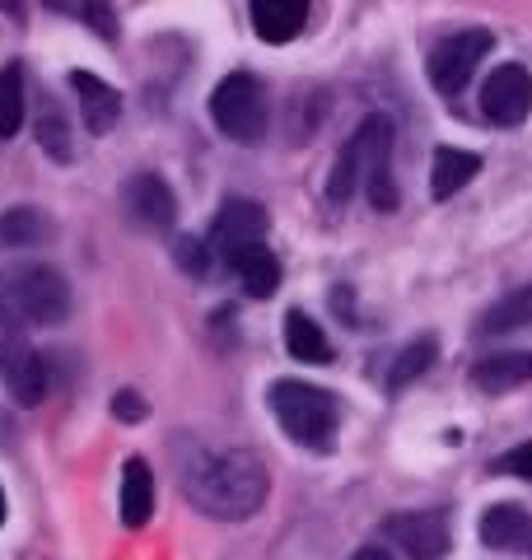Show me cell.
Segmentation results:
<instances>
[{
    "label": "cell",
    "mask_w": 532,
    "mask_h": 560,
    "mask_svg": "<svg viewBox=\"0 0 532 560\" xmlns=\"http://www.w3.org/2000/svg\"><path fill=\"white\" fill-rule=\"evenodd\" d=\"M183 490L201 514L224 518V523H243L266 504L271 477H266L257 453H247V448H224V453L187 448L183 453Z\"/></svg>",
    "instance_id": "obj_1"
},
{
    "label": "cell",
    "mask_w": 532,
    "mask_h": 560,
    "mask_svg": "<svg viewBox=\"0 0 532 560\" xmlns=\"http://www.w3.org/2000/svg\"><path fill=\"white\" fill-rule=\"evenodd\" d=\"M266 401H271L280 430H286L294 444H304L313 453H332V444H336V401H332V393L313 388V383H299V378H280V383H271Z\"/></svg>",
    "instance_id": "obj_2"
},
{
    "label": "cell",
    "mask_w": 532,
    "mask_h": 560,
    "mask_svg": "<svg viewBox=\"0 0 532 560\" xmlns=\"http://www.w3.org/2000/svg\"><path fill=\"white\" fill-rule=\"evenodd\" d=\"M210 117H216V127L239 140V145H257L266 136V90L257 75H247V70H234V75H224L216 84V94H210Z\"/></svg>",
    "instance_id": "obj_3"
},
{
    "label": "cell",
    "mask_w": 532,
    "mask_h": 560,
    "mask_svg": "<svg viewBox=\"0 0 532 560\" xmlns=\"http://www.w3.org/2000/svg\"><path fill=\"white\" fill-rule=\"evenodd\" d=\"M5 308L28 327H51L66 323L70 313V285L61 271L51 267H20L5 285Z\"/></svg>",
    "instance_id": "obj_4"
},
{
    "label": "cell",
    "mask_w": 532,
    "mask_h": 560,
    "mask_svg": "<svg viewBox=\"0 0 532 560\" xmlns=\"http://www.w3.org/2000/svg\"><path fill=\"white\" fill-rule=\"evenodd\" d=\"M355 164H360V183H365V197L374 210H393L397 206V187H393V121H388L383 113L365 117L360 127H355V136L346 140Z\"/></svg>",
    "instance_id": "obj_5"
},
{
    "label": "cell",
    "mask_w": 532,
    "mask_h": 560,
    "mask_svg": "<svg viewBox=\"0 0 532 560\" xmlns=\"http://www.w3.org/2000/svg\"><path fill=\"white\" fill-rule=\"evenodd\" d=\"M495 47V38L486 28H463V33H449L435 51H430V84L439 94H463L476 61Z\"/></svg>",
    "instance_id": "obj_6"
},
{
    "label": "cell",
    "mask_w": 532,
    "mask_h": 560,
    "mask_svg": "<svg viewBox=\"0 0 532 560\" xmlns=\"http://www.w3.org/2000/svg\"><path fill=\"white\" fill-rule=\"evenodd\" d=\"M383 537L402 547L412 560H443L449 556V518L435 514V510H420V514H393L383 518Z\"/></svg>",
    "instance_id": "obj_7"
},
{
    "label": "cell",
    "mask_w": 532,
    "mask_h": 560,
    "mask_svg": "<svg viewBox=\"0 0 532 560\" xmlns=\"http://www.w3.org/2000/svg\"><path fill=\"white\" fill-rule=\"evenodd\" d=\"M482 113L495 127H519L532 113V75L523 66H495L482 84Z\"/></svg>",
    "instance_id": "obj_8"
},
{
    "label": "cell",
    "mask_w": 532,
    "mask_h": 560,
    "mask_svg": "<svg viewBox=\"0 0 532 560\" xmlns=\"http://www.w3.org/2000/svg\"><path fill=\"white\" fill-rule=\"evenodd\" d=\"M0 378H5L10 397L20 401V407H38L47 397V364L43 355L33 350L24 337H0Z\"/></svg>",
    "instance_id": "obj_9"
},
{
    "label": "cell",
    "mask_w": 532,
    "mask_h": 560,
    "mask_svg": "<svg viewBox=\"0 0 532 560\" xmlns=\"http://www.w3.org/2000/svg\"><path fill=\"white\" fill-rule=\"evenodd\" d=\"M266 234V210L257 201H224L216 224H210V253H220L224 261H234L243 248H257Z\"/></svg>",
    "instance_id": "obj_10"
},
{
    "label": "cell",
    "mask_w": 532,
    "mask_h": 560,
    "mask_svg": "<svg viewBox=\"0 0 532 560\" xmlns=\"http://www.w3.org/2000/svg\"><path fill=\"white\" fill-rule=\"evenodd\" d=\"M70 90L80 94V113L89 136H108L122 117V94L113 90L108 80H99L94 70H70Z\"/></svg>",
    "instance_id": "obj_11"
},
{
    "label": "cell",
    "mask_w": 532,
    "mask_h": 560,
    "mask_svg": "<svg viewBox=\"0 0 532 560\" xmlns=\"http://www.w3.org/2000/svg\"><path fill=\"white\" fill-rule=\"evenodd\" d=\"M122 197H127L131 215L140 224H150V230H164V224H173V215H177V197L159 173H136V178L122 187Z\"/></svg>",
    "instance_id": "obj_12"
},
{
    "label": "cell",
    "mask_w": 532,
    "mask_h": 560,
    "mask_svg": "<svg viewBox=\"0 0 532 560\" xmlns=\"http://www.w3.org/2000/svg\"><path fill=\"white\" fill-rule=\"evenodd\" d=\"M247 14L262 43H290L309 24V0H253Z\"/></svg>",
    "instance_id": "obj_13"
},
{
    "label": "cell",
    "mask_w": 532,
    "mask_h": 560,
    "mask_svg": "<svg viewBox=\"0 0 532 560\" xmlns=\"http://www.w3.org/2000/svg\"><path fill=\"white\" fill-rule=\"evenodd\" d=\"M472 383L482 393H509L532 383V350H500V355H486L472 364Z\"/></svg>",
    "instance_id": "obj_14"
},
{
    "label": "cell",
    "mask_w": 532,
    "mask_h": 560,
    "mask_svg": "<svg viewBox=\"0 0 532 560\" xmlns=\"http://www.w3.org/2000/svg\"><path fill=\"white\" fill-rule=\"evenodd\" d=\"M476 173H482V154L439 145L435 160H430V197H435V201H449L453 191H463V187L476 178Z\"/></svg>",
    "instance_id": "obj_15"
},
{
    "label": "cell",
    "mask_w": 532,
    "mask_h": 560,
    "mask_svg": "<svg viewBox=\"0 0 532 560\" xmlns=\"http://www.w3.org/2000/svg\"><path fill=\"white\" fill-rule=\"evenodd\" d=\"M150 514H154V471L146 458H127V467H122V523L146 528Z\"/></svg>",
    "instance_id": "obj_16"
},
{
    "label": "cell",
    "mask_w": 532,
    "mask_h": 560,
    "mask_svg": "<svg viewBox=\"0 0 532 560\" xmlns=\"http://www.w3.org/2000/svg\"><path fill=\"white\" fill-rule=\"evenodd\" d=\"M482 541L495 551H519L532 541V518L528 510H519V504H490L486 518H482Z\"/></svg>",
    "instance_id": "obj_17"
},
{
    "label": "cell",
    "mask_w": 532,
    "mask_h": 560,
    "mask_svg": "<svg viewBox=\"0 0 532 560\" xmlns=\"http://www.w3.org/2000/svg\"><path fill=\"white\" fill-rule=\"evenodd\" d=\"M229 267L239 271V280H243V290L253 294V300H271L276 294V285H280V261H276V253L271 248H243Z\"/></svg>",
    "instance_id": "obj_18"
},
{
    "label": "cell",
    "mask_w": 532,
    "mask_h": 560,
    "mask_svg": "<svg viewBox=\"0 0 532 560\" xmlns=\"http://www.w3.org/2000/svg\"><path fill=\"white\" fill-rule=\"evenodd\" d=\"M286 350H290L294 360H304V364H327V360H332L327 331L317 327L304 308H290V313H286Z\"/></svg>",
    "instance_id": "obj_19"
},
{
    "label": "cell",
    "mask_w": 532,
    "mask_h": 560,
    "mask_svg": "<svg viewBox=\"0 0 532 560\" xmlns=\"http://www.w3.org/2000/svg\"><path fill=\"white\" fill-rule=\"evenodd\" d=\"M51 238V220L38 206H10L0 215V248H38Z\"/></svg>",
    "instance_id": "obj_20"
},
{
    "label": "cell",
    "mask_w": 532,
    "mask_h": 560,
    "mask_svg": "<svg viewBox=\"0 0 532 560\" xmlns=\"http://www.w3.org/2000/svg\"><path fill=\"white\" fill-rule=\"evenodd\" d=\"M519 327H532V285H519L500 304L486 308L482 337H505V331H519Z\"/></svg>",
    "instance_id": "obj_21"
},
{
    "label": "cell",
    "mask_w": 532,
    "mask_h": 560,
    "mask_svg": "<svg viewBox=\"0 0 532 560\" xmlns=\"http://www.w3.org/2000/svg\"><path fill=\"white\" fill-rule=\"evenodd\" d=\"M435 355H439V341L435 337H420L412 346H402L397 360H393V370H388V393H402L406 383H416L435 364Z\"/></svg>",
    "instance_id": "obj_22"
},
{
    "label": "cell",
    "mask_w": 532,
    "mask_h": 560,
    "mask_svg": "<svg viewBox=\"0 0 532 560\" xmlns=\"http://www.w3.org/2000/svg\"><path fill=\"white\" fill-rule=\"evenodd\" d=\"M24 127V66L10 61L0 70V136H20Z\"/></svg>",
    "instance_id": "obj_23"
},
{
    "label": "cell",
    "mask_w": 532,
    "mask_h": 560,
    "mask_svg": "<svg viewBox=\"0 0 532 560\" xmlns=\"http://www.w3.org/2000/svg\"><path fill=\"white\" fill-rule=\"evenodd\" d=\"M38 145H43L57 164H66V160H70V136H66V117H61L57 103H47L43 117H38Z\"/></svg>",
    "instance_id": "obj_24"
},
{
    "label": "cell",
    "mask_w": 532,
    "mask_h": 560,
    "mask_svg": "<svg viewBox=\"0 0 532 560\" xmlns=\"http://www.w3.org/2000/svg\"><path fill=\"white\" fill-rule=\"evenodd\" d=\"M173 261H177V267H183L187 276H206V271H210V243L183 234V238L173 243Z\"/></svg>",
    "instance_id": "obj_25"
},
{
    "label": "cell",
    "mask_w": 532,
    "mask_h": 560,
    "mask_svg": "<svg viewBox=\"0 0 532 560\" xmlns=\"http://www.w3.org/2000/svg\"><path fill=\"white\" fill-rule=\"evenodd\" d=\"M495 471H500V477H523V481H532V444H519V448H509L505 458H495Z\"/></svg>",
    "instance_id": "obj_26"
},
{
    "label": "cell",
    "mask_w": 532,
    "mask_h": 560,
    "mask_svg": "<svg viewBox=\"0 0 532 560\" xmlns=\"http://www.w3.org/2000/svg\"><path fill=\"white\" fill-rule=\"evenodd\" d=\"M113 416H117V420H146V416H150V407H146V397H140V393L122 388V393L113 397Z\"/></svg>",
    "instance_id": "obj_27"
},
{
    "label": "cell",
    "mask_w": 532,
    "mask_h": 560,
    "mask_svg": "<svg viewBox=\"0 0 532 560\" xmlns=\"http://www.w3.org/2000/svg\"><path fill=\"white\" fill-rule=\"evenodd\" d=\"M76 14L99 28V38H108V43L117 38V20H113V10H108V5H76Z\"/></svg>",
    "instance_id": "obj_28"
},
{
    "label": "cell",
    "mask_w": 532,
    "mask_h": 560,
    "mask_svg": "<svg viewBox=\"0 0 532 560\" xmlns=\"http://www.w3.org/2000/svg\"><path fill=\"white\" fill-rule=\"evenodd\" d=\"M355 560H393V556H388L383 547H365V551H360V556H355Z\"/></svg>",
    "instance_id": "obj_29"
},
{
    "label": "cell",
    "mask_w": 532,
    "mask_h": 560,
    "mask_svg": "<svg viewBox=\"0 0 532 560\" xmlns=\"http://www.w3.org/2000/svg\"><path fill=\"white\" fill-rule=\"evenodd\" d=\"M0 523H5V490H0Z\"/></svg>",
    "instance_id": "obj_30"
},
{
    "label": "cell",
    "mask_w": 532,
    "mask_h": 560,
    "mask_svg": "<svg viewBox=\"0 0 532 560\" xmlns=\"http://www.w3.org/2000/svg\"><path fill=\"white\" fill-rule=\"evenodd\" d=\"M528 551H532V541H528Z\"/></svg>",
    "instance_id": "obj_31"
}]
</instances>
